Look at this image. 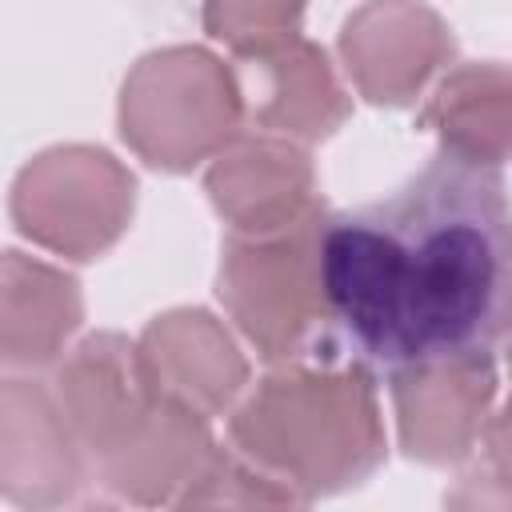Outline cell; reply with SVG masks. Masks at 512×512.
<instances>
[{
  "label": "cell",
  "instance_id": "2",
  "mask_svg": "<svg viewBox=\"0 0 512 512\" xmlns=\"http://www.w3.org/2000/svg\"><path fill=\"white\" fill-rule=\"evenodd\" d=\"M228 444L304 504L368 480L384 464V420L368 368L344 356L276 364L228 412Z\"/></svg>",
  "mask_w": 512,
  "mask_h": 512
},
{
  "label": "cell",
  "instance_id": "3",
  "mask_svg": "<svg viewBox=\"0 0 512 512\" xmlns=\"http://www.w3.org/2000/svg\"><path fill=\"white\" fill-rule=\"evenodd\" d=\"M324 224L328 204L304 220L240 236L228 232L216 272V296L228 320L268 364L308 360L332 348V308L324 288Z\"/></svg>",
  "mask_w": 512,
  "mask_h": 512
},
{
  "label": "cell",
  "instance_id": "10",
  "mask_svg": "<svg viewBox=\"0 0 512 512\" xmlns=\"http://www.w3.org/2000/svg\"><path fill=\"white\" fill-rule=\"evenodd\" d=\"M204 188L228 232L240 236L280 232L324 204L304 144L272 132H240L228 148H220L212 156Z\"/></svg>",
  "mask_w": 512,
  "mask_h": 512
},
{
  "label": "cell",
  "instance_id": "7",
  "mask_svg": "<svg viewBox=\"0 0 512 512\" xmlns=\"http://www.w3.org/2000/svg\"><path fill=\"white\" fill-rule=\"evenodd\" d=\"M400 448L424 464H460L484 440L492 400H496V364L492 352L424 360L388 372Z\"/></svg>",
  "mask_w": 512,
  "mask_h": 512
},
{
  "label": "cell",
  "instance_id": "12",
  "mask_svg": "<svg viewBox=\"0 0 512 512\" xmlns=\"http://www.w3.org/2000/svg\"><path fill=\"white\" fill-rule=\"evenodd\" d=\"M52 392L84 448L88 476L156 400L144 380L136 344H128L120 332H92L68 348L56 364Z\"/></svg>",
  "mask_w": 512,
  "mask_h": 512
},
{
  "label": "cell",
  "instance_id": "6",
  "mask_svg": "<svg viewBox=\"0 0 512 512\" xmlns=\"http://www.w3.org/2000/svg\"><path fill=\"white\" fill-rule=\"evenodd\" d=\"M452 52V28L424 0H364L340 28V60L352 88L388 108L412 104Z\"/></svg>",
  "mask_w": 512,
  "mask_h": 512
},
{
  "label": "cell",
  "instance_id": "9",
  "mask_svg": "<svg viewBox=\"0 0 512 512\" xmlns=\"http://www.w3.org/2000/svg\"><path fill=\"white\" fill-rule=\"evenodd\" d=\"M88 476L84 448L52 384L8 376L0 388V492L20 508H60Z\"/></svg>",
  "mask_w": 512,
  "mask_h": 512
},
{
  "label": "cell",
  "instance_id": "11",
  "mask_svg": "<svg viewBox=\"0 0 512 512\" xmlns=\"http://www.w3.org/2000/svg\"><path fill=\"white\" fill-rule=\"evenodd\" d=\"M144 380L156 396L200 412L224 416L248 388V360L232 332L204 308H172L156 316L136 340Z\"/></svg>",
  "mask_w": 512,
  "mask_h": 512
},
{
  "label": "cell",
  "instance_id": "5",
  "mask_svg": "<svg viewBox=\"0 0 512 512\" xmlns=\"http://www.w3.org/2000/svg\"><path fill=\"white\" fill-rule=\"evenodd\" d=\"M136 208L132 172L104 148L60 144L32 156L12 184L16 228L68 260H96L108 252Z\"/></svg>",
  "mask_w": 512,
  "mask_h": 512
},
{
  "label": "cell",
  "instance_id": "18",
  "mask_svg": "<svg viewBox=\"0 0 512 512\" xmlns=\"http://www.w3.org/2000/svg\"><path fill=\"white\" fill-rule=\"evenodd\" d=\"M304 0H204V28L232 52L300 32Z\"/></svg>",
  "mask_w": 512,
  "mask_h": 512
},
{
  "label": "cell",
  "instance_id": "4",
  "mask_svg": "<svg viewBox=\"0 0 512 512\" xmlns=\"http://www.w3.org/2000/svg\"><path fill=\"white\" fill-rule=\"evenodd\" d=\"M244 100L232 64L172 44L132 64L120 88V136L160 172H188L240 136Z\"/></svg>",
  "mask_w": 512,
  "mask_h": 512
},
{
  "label": "cell",
  "instance_id": "14",
  "mask_svg": "<svg viewBox=\"0 0 512 512\" xmlns=\"http://www.w3.org/2000/svg\"><path fill=\"white\" fill-rule=\"evenodd\" d=\"M84 320L76 276L16 248L0 264V360L8 368H44L64 356Z\"/></svg>",
  "mask_w": 512,
  "mask_h": 512
},
{
  "label": "cell",
  "instance_id": "13",
  "mask_svg": "<svg viewBox=\"0 0 512 512\" xmlns=\"http://www.w3.org/2000/svg\"><path fill=\"white\" fill-rule=\"evenodd\" d=\"M208 416L188 412L164 396L136 420V428L92 468V480L128 504H176L184 488L216 456Z\"/></svg>",
  "mask_w": 512,
  "mask_h": 512
},
{
  "label": "cell",
  "instance_id": "17",
  "mask_svg": "<svg viewBox=\"0 0 512 512\" xmlns=\"http://www.w3.org/2000/svg\"><path fill=\"white\" fill-rule=\"evenodd\" d=\"M508 380H512V336H508ZM480 448H484L480 464H472L444 500L456 508H512V388L504 404L492 408Z\"/></svg>",
  "mask_w": 512,
  "mask_h": 512
},
{
  "label": "cell",
  "instance_id": "16",
  "mask_svg": "<svg viewBox=\"0 0 512 512\" xmlns=\"http://www.w3.org/2000/svg\"><path fill=\"white\" fill-rule=\"evenodd\" d=\"M180 508H208V504H224V508H292L304 504L284 480H276L272 472H264L260 464H252L244 452L216 448V456L208 460V468L184 488V496L176 500Z\"/></svg>",
  "mask_w": 512,
  "mask_h": 512
},
{
  "label": "cell",
  "instance_id": "15",
  "mask_svg": "<svg viewBox=\"0 0 512 512\" xmlns=\"http://www.w3.org/2000/svg\"><path fill=\"white\" fill-rule=\"evenodd\" d=\"M420 128L476 164L512 160V64L468 60L448 68L424 100Z\"/></svg>",
  "mask_w": 512,
  "mask_h": 512
},
{
  "label": "cell",
  "instance_id": "8",
  "mask_svg": "<svg viewBox=\"0 0 512 512\" xmlns=\"http://www.w3.org/2000/svg\"><path fill=\"white\" fill-rule=\"evenodd\" d=\"M232 72L244 116L260 132L312 144L332 136L352 112V96L336 80L328 52L300 32L232 52Z\"/></svg>",
  "mask_w": 512,
  "mask_h": 512
},
{
  "label": "cell",
  "instance_id": "1",
  "mask_svg": "<svg viewBox=\"0 0 512 512\" xmlns=\"http://www.w3.org/2000/svg\"><path fill=\"white\" fill-rule=\"evenodd\" d=\"M332 356L368 372L492 352L512 336V204L492 164L436 152L396 192L328 212Z\"/></svg>",
  "mask_w": 512,
  "mask_h": 512
}]
</instances>
